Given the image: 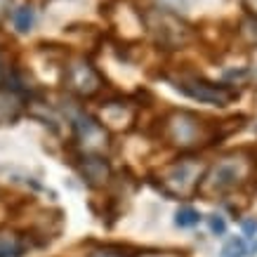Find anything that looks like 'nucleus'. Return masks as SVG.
Wrapping results in <instances>:
<instances>
[{"mask_svg": "<svg viewBox=\"0 0 257 257\" xmlns=\"http://www.w3.org/2000/svg\"><path fill=\"white\" fill-rule=\"evenodd\" d=\"M33 22H36V15H33L31 5H22V8L15 12V26L19 33H29L31 31Z\"/></svg>", "mask_w": 257, "mask_h": 257, "instance_id": "9b49d317", "label": "nucleus"}, {"mask_svg": "<svg viewBox=\"0 0 257 257\" xmlns=\"http://www.w3.org/2000/svg\"><path fill=\"white\" fill-rule=\"evenodd\" d=\"M90 257H123L118 250H111V248H101V250H94L90 252Z\"/></svg>", "mask_w": 257, "mask_h": 257, "instance_id": "dca6fc26", "label": "nucleus"}, {"mask_svg": "<svg viewBox=\"0 0 257 257\" xmlns=\"http://www.w3.org/2000/svg\"><path fill=\"white\" fill-rule=\"evenodd\" d=\"M83 175H85V179L92 184V187H101V184H106V182H109L111 168L101 156L90 154V156L83 158Z\"/></svg>", "mask_w": 257, "mask_h": 257, "instance_id": "6e6552de", "label": "nucleus"}, {"mask_svg": "<svg viewBox=\"0 0 257 257\" xmlns=\"http://www.w3.org/2000/svg\"><path fill=\"white\" fill-rule=\"evenodd\" d=\"M22 241L12 231H0V257H19Z\"/></svg>", "mask_w": 257, "mask_h": 257, "instance_id": "9d476101", "label": "nucleus"}, {"mask_svg": "<svg viewBox=\"0 0 257 257\" xmlns=\"http://www.w3.org/2000/svg\"><path fill=\"white\" fill-rule=\"evenodd\" d=\"M165 140L179 149H194L208 140V127L191 111H175L165 118Z\"/></svg>", "mask_w": 257, "mask_h": 257, "instance_id": "f03ea898", "label": "nucleus"}, {"mask_svg": "<svg viewBox=\"0 0 257 257\" xmlns=\"http://www.w3.org/2000/svg\"><path fill=\"white\" fill-rule=\"evenodd\" d=\"M3 76H5V66H3V57H0V80H3Z\"/></svg>", "mask_w": 257, "mask_h": 257, "instance_id": "aec40b11", "label": "nucleus"}, {"mask_svg": "<svg viewBox=\"0 0 257 257\" xmlns=\"http://www.w3.org/2000/svg\"><path fill=\"white\" fill-rule=\"evenodd\" d=\"M241 3H243V10H245L250 17L257 19V0H241Z\"/></svg>", "mask_w": 257, "mask_h": 257, "instance_id": "f3484780", "label": "nucleus"}, {"mask_svg": "<svg viewBox=\"0 0 257 257\" xmlns=\"http://www.w3.org/2000/svg\"><path fill=\"white\" fill-rule=\"evenodd\" d=\"M10 5H12V0H0V19L10 12Z\"/></svg>", "mask_w": 257, "mask_h": 257, "instance_id": "6ab92c4d", "label": "nucleus"}, {"mask_svg": "<svg viewBox=\"0 0 257 257\" xmlns=\"http://www.w3.org/2000/svg\"><path fill=\"white\" fill-rule=\"evenodd\" d=\"M76 137H78L80 147L85 149L87 154H94V156H99V151H104L109 144L104 127L87 116L76 118Z\"/></svg>", "mask_w": 257, "mask_h": 257, "instance_id": "0eeeda50", "label": "nucleus"}, {"mask_svg": "<svg viewBox=\"0 0 257 257\" xmlns=\"http://www.w3.org/2000/svg\"><path fill=\"white\" fill-rule=\"evenodd\" d=\"M201 222V212L194 210V208H179L177 215H175V224L182 226V229H189V226H196Z\"/></svg>", "mask_w": 257, "mask_h": 257, "instance_id": "f8f14e48", "label": "nucleus"}, {"mask_svg": "<svg viewBox=\"0 0 257 257\" xmlns=\"http://www.w3.org/2000/svg\"><path fill=\"white\" fill-rule=\"evenodd\" d=\"M66 87L78 97H92L94 92H99L101 78L85 59H73L66 66Z\"/></svg>", "mask_w": 257, "mask_h": 257, "instance_id": "423d86ee", "label": "nucleus"}, {"mask_svg": "<svg viewBox=\"0 0 257 257\" xmlns=\"http://www.w3.org/2000/svg\"><path fill=\"white\" fill-rule=\"evenodd\" d=\"M248 252V245L243 238H229L222 248V257H245Z\"/></svg>", "mask_w": 257, "mask_h": 257, "instance_id": "4468645a", "label": "nucleus"}, {"mask_svg": "<svg viewBox=\"0 0 257 257\" xmlns=\"http://www.w3.org/2000/svg\"><path fill=\"white\" fill-rule=\"evenodd\" d=\"M22 109V104L17 99L15 92H5V90H0V123H5V120H15L17 113Z\"/></svg>", "mask_w": 257, "mask_h": 257, "instance_id": "1a4fd4ad", "label": "nucleus"}, {"mask_svg": "<svg viewBox=\"0 0 257 257\" xmlns=\"http://www.w3.org/2000/svg\"><path fill=\"white\" fill-rule=\"evenodd\" d=\"M144 22H147L149 31L156 36V40L161 45L170 47H182L191 40V29H189L187 22H182L177 15H172L168 10H149L144 15Z\"/></svg>", "mask_w": 257, "mask_h": 257, "instance_id": "7ed1b4c3", "label": "nucleus"}, {"mask_svg": "<svg viewBox=\"0 0 257 257\" xmlns=\"http://www.w3.org/2000/svg\"><path fill=\"white\" fill-rule=\"evenodd\" d=\"M177 87L191 99H198L203 104H215V106H226L236 97L234 90H229L226 85H215V83L198 78H182Z\"/></svg>", "mask_w": 257, "mask_h": 257, "instance_id": "39448f33", "label": "nucleus"}, {"mask_svg": "<svg viewBox=\"0 0 257 257\" xmlns=\"http://www.w3.org/2000/svg\"><path fill=\"white\" fill-rule=\"evenodd\" d=\"M161 179H163V187L168 194L187 196V194H194L196 189H198L201 170H198L194 163H189V161H179V163L165 168Z\"/></svg>", "mask_w": 257, "mask_h": 257, "instance_id": "20e7f679", "label": "nucleus"}, {"mask_svg": "<svg viewBox=\"0 0 257 257\" xmlns=\"http://www.w3.org/2000/svg\"><path fill=\"white\" fill-rule=\"evenodd\" d=\"M243 231L248 236H255L257 234V219H248V222H243Z\"/></svg>", "mask_w": 257, "mask_h": 257, "instance_id": "a211bd4d", "label": "nucleus"}, {"mask_svg": "<svg viewBox=\"0 0 257 257\" xmlns=\"http://www.w3.org/2000/svg\"><path fill=\"white\" fill-rule=\"evenodd\" d=\"M238 33H241V38L245 40L248 45H257V19L255 17L243 19L241 26H238Z\"/></svg>", "mask_w": 257, "mask_h": 257, "instance_id": "ddd939ff", "label": "nucleus"}, {"mask_svg": "<svg viewBox=\"0 0 257 257\" xmlns=\"http://www.w3.org/2000/svg\"><path fill=\"white\" fill-rule=\"evenodd\" d=\"M250 175V163L243 156H224L217 163H212L208 170L201 175L198 182V194L205 198H215V196H224L231 189H236L243 179Z\"/></svg>", "mask_w": 257, "mask_h": 257, "instance_id": "f257e3e1", "label": "nucleus"}, {"mask_svg": "<svg viewBox=\"0 0 257 257\" xmlns=\"http://www.w3.org/2000/svg\"><path fill=\"white\" fill-rule=\"evenodd\" d=\"M210 231L212 234H217V236H222L226 231V222L219 215H212L210 217Z\"/></svg>", "mask_w": 257, "mask_h": 257, "instance_id": "2eb2a0df", "label": "nucleus"}]
</instances>
